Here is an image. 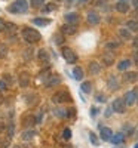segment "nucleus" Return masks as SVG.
Returning a JSON list of instances; mask_svg holds the SVG:
<instances>
[{
  "label": "nucleus",
  "mask_w": 138,
  "mask_h": 148,
  "mask_svg": "<svg viewBox=\"0 0 138 148\" xmlns=\"http://www.w3.org/2000/svg\"><path fill=\"white\" fill-rule=\"evenodd\" d=\"M113 138V132L110 127H101V139L103 141H111Z\"/></svg>",
  "instance_id": "a211bd4d"
},
{
  "label": "nucleus",
  "mask_w": 138,
  "mask_h": 148,
  "mask_svg": "<svg viewBox=\"0 0 138 148\" xmlns=\"http://www.w3.org/2000/svg\"><path fill=\"white\" fill-rule=\"evenodd\" d=\"M73 77L76 79V80H82V79H83V68L74 67V70H73Z\"/></svg>",
  "instance_id": "b1692460"
},
{
  "label": "nucleus",
  "mask_w": 138,
  "mask_h": 148,
  "mask_svg": "<svg viewBox=\"0 0 138 148\" xmlns=\"http://www.w3.org/2000/svg\"><path fill=\"white\" fill-rule=\"evenodd\" d=\"M30 8V3L27 0H15L12 5L8 6V12L10 14H24V12H27Z\"/></svg>",
  "instance_id": "f03ea898"
},
{
  "label": "nucleus",
  "mask_w": 138,
  "mask_h": 148,
  "mask_svg": "<svg viewBox=\"0 0 138 148\" xmlns=\"http://www.w3.org/2000/svg\"><path fill=\"white\" fill-rule=\"evenodd\" d=\"M91 82H83L82 83V86H80V89H82V92H85V93H89L91 92Z\"/></svg>",
  "instance_id": "c756f323"
},
{
  "label": "nucleus",
  "mask_w": 138,
  "mask_h": 148,
  "mask_svg": "<svg viewBox=\"0 0 138 148\" xmlns=\"http://www.w3.org/2000/svg\"><path fill=\"white\" fill-rule=\"evenodd\" d=\"M123 99H125V102H126V105H128V107H132V105L138 101L135 90H128L126 93L123 95Z\"/></svg>",
  "instance_id": "0eeeda50"
},
{
  "label": "nucleus",
  "mask_w": 138,
  "mask_h": 148,
  "mask_svg": "<svg viewBox=\"0 0 138 148\" xmlns=\"http://www.w3.org/2000/svg\"><path fill=\"white\" fill-rule=\"evenodd\" d=\"M97 99H98L99 102H104V101H106V98H104V95H98V96H97Z\"/></svg>",
  "instance_id": "09e8293b"
},
{
  "label": "nucleus",
  "mask_w": 138,
  "mask_h": 148,
  "mask_svg": "<svg viewBox=\"0 0 138 148\" xmlns=\"http://www.w3.org/2000/svg\"><path fill=\"white\" fill-rule=\"evenodd\" d=\"M107 84H108V88H110L111 90H116V89H119V82H117L116 76H111V77L108 79Z\"/></svg>",
  "instance_id": "aec40b11"
},
{
  "label": "nucleus",
  "mask_w": 138,
  "mask_h": 148,
  "mask_svg": "<svg viewBox=\"0 0 138 148\" xmlns=\"http://www.w3.org/2000/svg\"><path fill=\"white\" fill-rule=\"evenodd\" d=\"M86 19H88V22H89L91 25H98V24H99V21H101V18H99V15L97 14V12H94V10H91L89 14H88Z\"/></svg>",
  "instance_id": "9b49d317"
},
{
  "label": "nucleus",
  "mask_w": 138,
  "mask_h": 148,
  "mask_svg": "<svg viewBox=\"0 0 138 148\" xmlns=\"http://www.w3.org/2000/svg\"><path fill=\"white\" fill-rule=\"evenodd\" d=\"M22 56H24V59H26V61H31L33 49H26V51H24V53H22Z\"/></svg>",
  "instance_id": "2f4dec72"
},
{
  "label": "nucleus",
  "mask_w": 138,
  "mask_h": 148,
  "mask_svg": "<svg viewBox=\"0 0 138 148\" xmlns=\"http://www.w3.org/2000/svg\"><path fill=\"white\" fill-rule=\"evenodd\" d=\"M76 31H77L76 25H71V24H67V22L61 27V33L64 34V36H73Z\"/></svg>",
  "instance_id": "1a4fd4ad"
},
{
  "label": "nucleus",
  "mask_w": 138,
  "mask_h": 148,
  "mask_svg": "<svg viewBox=\"0 0 138 148\" xmlns=\"http://www.w3.org/2000/svg\"><path fill=\"white\" fill-rule=\"evenodd\" d=\"M119 34H120V37H123V39H131V30H128V28H120Z\"/></svg>",
  "instance_id": "c85d7f7f"
},
{
  "label": "nucleus",
  "mask_w": 138,
  "mask_h": 148,
  "mask_svg": "<svg viewBox=\"0 0 138 148\" xmlns=\"http://www.w3.org/2000/svg\"><path fill=\"white\" fill-rule=\"evenodd\" d=\"M134 15H135V16H137V18H138V9H137V10H135V14H134Z\"/></svg>",
  "instance_id": "5fc2aeb1"
},
{
  "label": "nucleus",
  "mask_w": 138,
  "mask_h": 148,
  "mask_svg": "<svg viewBox=\"0 0 138 148\" xmlns=\"http://www.w3.org/2000/svg\"><path fill=\"white\" fill-rule=\"evenodd\" d=\"M116 47H119V43L111 42V43H107V45H106V49H107V51H113V49H116Z\"/></svg>",
  "instance_id": "c9c22d12"
},
{
  "label": "nucleus",
  "mask_w": 138,
  "mask_h": 148,
  "mask_svg": "<svg viewBox=\"0 0 138 148\" xmlns=\"http://www.w3.org/2000/svg\"><path fill=\"white\" fill-rule=\"evenodd\" d=\"M8 145H9V142H8V141L0 142V148H8Z\"/></svg>",
  "instance_id": "de8ad7c7"
},
{
  "label": "nucleus",
  "mask_w": 138,
  "mask_h": 148,
  "mask_svg": "<svg viewBox=\"0 0 138 148\" xmlns=\"http://www.w3.org/2000/svg\"><path fill=\"white\" fill-rule=\"evenodd\" d=\"M6 135H8V139L14 138V135H15V126H14V123H9V125H8V127H6Z\"/></svg>",
  "instance_id": "a878e982"
},
{
  "label": "nucleus",
  "mask_w": 138,
  "mask_h": 148,
  "mask_svg": "<svg viewBox=\"0 0 138 148\" xmlns=\"http://www.w3.org/2000/svg\"><path fill=\"white\" fill-rule=\"evenodd\" d=\"M132 58H134V64H135V65H138V49H137V51H134Z\"/></svg>",
  "instance_id": "a19ab883"
},
{
  "label": "nucleus",
  "mask_w": 138,
  "mask_h": 148,
  "mask_svg": "<svg viewBox=\"0 0 138 148\" xmlns=\"http://www.w3.org/2000/svg\"><path fill=\"white\" fill-rule=\"evenodd\" d=\"M62 138H64V139H70V138H71V129L66 127L64 132H62Z\"/></svg>",
  "instance_id": "72a5a7b5"
},
{
  "label": "nucleus",
  "mask_w": 138,
  "mask_h": 148,
  "mask_svg": "<svg viewBox=\"0 0 138 148\" xmlns=\"http://www.w3.org/2000/svg\"><path fill=\"white\" fill-rule=\"evenodd\" d=\"M120 2H128V0H120Z\"/></svg>",
  "instance_id": "4d7b16f0"
},
{
  "label": "nucleus",
  "mask_w": 138,
  "mask_h": 148,
  "mask_svg": "<svg viewBox=\"0 0 138 148\" xmlns=\"http://www.w3.org/2000/svg\"><path fill=\"white\" fill-rule=\"evenodd\" d=\"M88 70H89V74H92V76H97V74L101 73L103 68H101V65H99V62H97V61H91Z\"/></svg>",
  "instance_id": "9d476101"
},
{
  "label": "nucleus",
  "mask_w": 138,
  "mask_h": 148,
  "mask_svg": "<svg viewBox=\"0 0 138 148\" xmlns=\"http://www.w3.org/2000/svg\"><path fill=\"white\" fill-rule=\"evenodd\" d=\"M55 43L57 45H64V34L62 36H55Z\"/></svg>",
  "instance_id": "e433bc0d"
},
{
  "label": "nucleus",
  "mask_w": 138,
  "mask_h": 148,
  "mask_svg": "<svg viewBox=\"0 0 138 148\" xmlns=\"http://www.w3.org/2000/svg\"><path fill=\"white\" fill-rule=\"evenodd\" d=\"M17 31V25L15 24H10V22H6V28H5V33H15Z\"/></svg>",
  "instance_id": "7c9ffc66"
},
{
  "label": "nucleus",
  "mask_w": 138,
  "mask_h": 148,
  "mask_svg": "<svg viewBox=\"0 0 138 148\" xmlns=\"http://www.w3.org/2000/svg\"><path fill=\"white\" fill-rule=\"evenodd\" d=\"M30 6L34 9H40L43 8V0H30Z\"/></svg>",
  "instance_id": "cd10ccee"
},
{
  "label": "nucleus",
  "mask_w": 138,
  "mask_h": 148,
  "mask_svg": "<svg viewBox=\"0 0 138 148\" xmlns=\"http://www.w3.org/2000/svg\"><path fill=\"white\" fill-rule=\"evenodd\" d=\"M18 83L21 88H28L30 86V74L28 73H19V76H18Z\"/></svg>",
  "instance_id": "6e6552de"
},
{
  "label": "nucleus",
  "mask_w": 138,
  "mask_h": 148,
  "mask_svg": "<svg viewBox=\"0 0 138 148\" xmlns=\"http://www.w3.org/2000/svg\"><path fill=\"white\" fill-rule=\"evenodd\" d=\"M8 86H9V84H8L3 79L0 80V90H6V89H8Z\"/></svg>",
  "instance_id": "58836bf2"
},
{
  "label": "nucleus",
  "mask_w": 138,
  "mask_h": 148,
  "mask_svg": "<svg viewBox=\"0 0 138 148\" xmlns=\"http://www.w3.org/2000/svg\"><path fill=\"white\" fill-rule=\"evenodd\" d=\"M125 141V135H123V132H120V133H115L113 135V138H111V142L113 144H122Z\"/></svg>",
  "instance_id": "5701e85b"
},
{
  "label": "nucleus",
  "mask_w": 138,
  "mask_h": 148,
  "mask_svg": "<svg viewBox=\"0 0 138 148\" xmlns=\"http://www.w3.org/2000/svg\"><path fill=\"white\" fill-rule=\"evenodd\" d=\"M33 24L36 27H45L48 24H51V19H46V18H34L33 19Z\"/></svg>",
  "instance_id": "6ab92c4d"
},
{
  "label": "nucleus",
  "mask_w": 138,
  "mask_h": 148,
  "mask_svg": "<svg viewBox=\"0 0 138 148\" xmlns=\"http://www.w3.org/2000/svg\"><path fill=\"white\" fill-rule=\"evenodd\" d=\"M37 59L43 64L49 62V53H48L46 49H39V52H37Z\"/></svg>",
  "instance_id": "4468645a"
},
{
  "label": "nucleus",
  "mask_w": 138,
  "mask_h": 148,
  "mask_svg": "<svg viewBox=\"0 0 138 148\" xmlns=\"http://www.w3.org/2000/svg\"><path fill=\"white\" fill-rule=\"evenodd\" d=\"M59 84H61V77L58 74H49V77L45 82L46 88H55V86H59Z\"/></svg>",
  "instance_id": "423d86ee"
},
{
  "label": "nucleus",
  "mask_w": 138,
  "mask_h": 148,
  "mask_svg": "<svg viewBox=\"0 0 138 148\" xmlns=\"http://www.w3.org/2000/svg\"><path fill=\"white\" fill-rule=\"evenodd\" d=\"M111 108H113V111L115 113H125L126 111V102H125V99L123 98H116L115 101H113V105H111Z\"/></svg>",
  "instance_id": "39448f33"
},
{
  "label": "nucleus",
  "mask_w": 138,
  "mask_h": 148,
  "mask_svg": "<svg viewBox=\"0 0 138 148\" xmlns=\"http://www.w3.org/2000/svg\"><path fill=\"white\" fill-rule=\"evenodd\" d=\"M68 2H71V3H73V2H74V0H68Z\"/></svg>",
  "instance_id": "13d9d810"
},
{
  "label": "nucleus",
  "mask_w": 138,
  "mask_h": 148,
  "mask_svg": "<svg viewBox=\"0 0 138 148\" xmlns=\"http://www.w3.org/2000/svg\"><path fill=\"white\" fill-rule=\"evenodd\" d=\"M5 102V96H3V93H2V90H0V105H2Z\"/></svg>",
  "instance_id": "3c124183"
},
{
  "label": "nucleus",
  "mask_w": 138,
  "mask_h": 148,
  "mask_svg": "<svg viewBox=\"0 0 138 148\" xmlns=\"http://www.w3.org/2000/svg\"><path fill=\"white\" fill-rule=\"evenodd\" d=\"M55 116H57V117H61V119L67 117V110H62V108L55 110Z\"/></svg>",
  "instance_id": "473e14b6"
},
{
  "label": "nucleus",
  "mask_w": 138,
  "mask_h": 148,
  "mask_svg": "<svg viewBox=\"0 0 138 148\" xmlns=\"http://www.w3.org/2000/svg\"><path fill=\"white\" fill-rule=\"evenodd\" d=\"M135 148H138V145H135Z\"/></svg>",
  "instance_id": "bf43d9fd"
},
{
  "label": "nucleus",
  "mask_w": 138,
  "mask_h": 148,
  "mask_svg": "<svg viewBox=\"0 0 138 148\" xmlns=\"http://www.w3.org/2000/svg\"><path fill=\"white\" fill-rule=\"evenodd\" d=\"M5 28H6V22L3 19H0V31H5Z\"/></svg>",
  "instance_id": "c03bdc74"
},
{
  "label": "nucleus",
  "mask_w": 138,
  "mask_h": 148,
  "mask_svg": "<svg viewBox=\"0 0 138 148\" xmlns=\"http://www.w3.org/2000/svg\"><path fill=\"white\" fill-rule=\"evenodd\" d=\"M36 130H33V129H28V130H26L22 133V141H31L34 136H36Z\"/></svg>",
  "instance_id": "412c9836"
},
{
  "label": "nucleus",
  "mask_w": 138,
  "mask_h": 148,
  "mask_svg": "<svg viewBox=\"0 0 138 148\" xmlns=\"http://www.w3.org/2000/svg\"><path fill=\"white\" fill-rule=\"evenodd\" d=\"M74 114H76L74 108H68V110H67V116H68V117H71V116H74Z\"/></svg>",
  "instance_id": "37998d69"
},
{
  "label": "nucleus",
  "mask_w": 138,
  "mask_h": 148,
  "mask_svg": "<svg viewBox=\"0 0 138 148\" xmlns=\"http://www.w3.org/2000/svg\"><path fill=\"white\" fill-rule=\"evenodd\" d=\"M131 3H132V6L135 9H138V0H131Z\"/></svg>",
  "instance_id": "8fccbe9b"
},
{
  "label": "nucleus",
  "mask_w": 138,
  "mask_h": 148,
  "mask_svg": "<svg viewBox=\"0 0 138 148\" xmlns=\"http://www.w3.org/2000/svg\"><path fill=\"white\" fill-rule=\"evenodd\" d=\"M42 9H43V12H49V10H54L55 6H54V5H46V6H43Z\"/></svg>",
  "instance_id": "ea45409f"
},
{
  "label": "nucleus",
  "mask_w": 138,
  "mask_h": 148,
  "mask_svg": "<svg viewBox=\"0 0 138 148\" xmlns=\"http://www.w3.org/2000/svg\"><path fill=\"white\" fill-rule=\"evenodd\" d=\"M123 79H125V82L135 83V82H138V73L137 71H126L123 74Z\"/></svg>",
  "instance_id": "ddd939ff"
},
{
  "label": "nucleus",
  "mask_w": 138,
  "mask_h": 148,
  "mask_svg": "<svg viewBox=\"0 0 138 148\" xmlns=\"http://www.w3.org/2000/svg\"><path fill=\"white\" fill-rule=\"evenodd\" d=\"M9 53V49L5 43H0V59H5Z\"/></svg>",
  "instance_id": "bb28decb"
},
{
  "label": "nucleus",
  "mask_w": 138,
  "mask_h": 148,
  "mask_svg": "<svg viewBox=\"0 0 138 148\" xmlns=\"http://www.w3.org/2000/svg\"><path fill=\"white\" fill-rule=\"evenodd\" d=\"M126 27H128V30H131V31H138V21L129 19V21L126 22Z\"/></svg>",
  "instance_id": "393cba45"
},
{
  "label": "nucleus",
  "mask_w": 138,
  "mask_h": 148,
  "mask_svg": "<svg viewBox=\"0 0 138 148\" xmlns=\"http://www.w3.org/2000/svg\"><path fill=\"white\" fill-rule=\"evenodd\" d=\"M24 125H26L27 127H33L34 125H36V123H39V121H37V119H36V116H33V114H28V116H26V117H24Z\"/></svg>",
  "instance_id": "2eb2a0df"
},
{
  "label": "nucleus",
  "mask_w": 138,
  "mask_h": 148,
  "mask_svg": "<svg viewBox=\"0 0 138 148\" xmlns=\"http://www.w3.org/2000/svg\"><path fill=\"white\" fill-rule=\"evenodd\" d=\"M66 22L67 24H71V25H77L79 24V15L76 12H68L66 15Z\"/></svg>",
  "instance_id": "f8f14e48"
},
{
  "label": "nucleus",
  "mask_w": 138,
  "mask_h": 148,
  "mask_svg": "<svg viewBox=\"0 0 138 148\" xmlns=\"http://www.w3.org/2000/svg\"><path fill=\"white\" fill-rule=\"evenodd\" d=\"M97 114H98V108H95V107H92V108H91V116L94 117V116H97Z\"/></svg>",
  "instance_id": "49530a36"
},
{
  "label": "nucleus",
  "mask_w": 138,
  "mask_h": 148,
  "mask_svg": "<svg viewBox=\"0 0 138 148\" xmlns=\"http://www.w3.org/2000/svg\"><path fill=\"white\" fill-rule=\"evenodd\" d=\"M106 3V0H95V5H103Z\"/></svg>",
  "instance_id": "603ef678"
},
{
  "label": "nucleus",
  "mask_w": 138,
  "mask_h": 148,
  "mask_svg": "<svg viewBox=\"0 0 138 148\" xmlns=\"http://www.w3.org/2000/svg\"><path fill=\"white\" fill-rule=\"evenodd\" d=\"M134 90H135V93H137V98H138V88H135Z\"/></svg>",
  "instance_id": "864d4df0"
},
{
  "label": "nucleus",
  "mask_w": 138,
  "mask_h": 148,
  "mask_svg": "<svg viewBox=\"0 0 138 148\" xmlns=\"http://www.w3.org/2000/svg\"><path fill=\"white\" fill-rule=\"evenodd\" d=\"M89 139H91L92 145H95V147H98V145H99V142H98V138L95 136V133H89Z\"/></svg>",
  "instance_id": "f704fd0d"
},
{
  "label": "nucleus",
  "mask_w": 138,
  "mask_h": 148,
  "mask_svg": "<svg viewBox=\"0 0 138 148\" xmlns=\"http://www.w3.org/2000/svg\"><path fill=\"white\" fill-rule=\"evenodd\" d=\"M132 46H134L135 49H138V36H137V37H134V40H132Z\"/></svg>",
  "instance_id": "a18cd8bd"
},
{
  "label": "nucleus",
  "mask_w": 138,
  "mask_h": 148,
  "mask_svg": "<svg viewBox=\"0 0 138 148\" xmlns=\"http://www.w3.org/2000/svg\"><path fill=\"white\" fill-rule=\"evenodd\" d=\"M103 62H104V65L110 67L113 62H115V55H113L110 51H107V52L103 55Z\"/></svg>",
  "instance_id": "dca6fc26"
},
{
  "label": "nucleus",
  "mask_w": 138,
  "mask_h": 148,
  "mask_svg": "<svg viewBox=\"0 0 138 148\" xmlns=\"http://www.w3.org/2000/svg\"><path fill=\"white\" fill-rule=\"evenodd\" d=\"M57 2H61V0H57Z\"/></svg>",
  "instance_id": "052dcab7"
},
{
  "label": "nucleus",
  "mask_w": 138,
  "mask_h": 148,
  "mask_svg": "<svg viewBox=\"0 0 138 148\" xmlns=\"http://www.w3.org/2000/svg\"><path fill=\"white\" fill-rule=\"evenodd\" d=\"M131 61L129 59H123V61H120V62L117 64V70L119 71H125V70H128L129 67H131Z\"/></svg>",
  "instance_id": "4be33fe9"
},
{
  "label": "nucleus",
  "mask_w": 138,
  "mask_h": 148,
  "mask_svg": "<svg viewBox=\"0 0 138 148\" xmlns=\"http://www.w3.org/2000/svg\"><path fill=\"white\" fill-rule=\"evenodd\" d=\"M6 123L5 121H0V133H3V132H6Z\"/></svg>",
  "instance_id": "79ce46f5"
},
{
  "label": "nucleus",
  "mask_w": 138,
  "mask_h": 148,
  "mask_svg": "<svg viewBox=\"0 0 138 148\" xmlns=\"http://www.w3.org/2000/svg\"><path fill=\"white\" fill-rule=\"evenodd\" d=\"M3 80H5L8 84H12V82H14V79H12L10 74H5V76H3Z\"/></svg>",
  "instance_id": "4c0bfd02"
},
{
  "label": "nucleus",
  "mask_w": 138,
  "mask_h": 148,
  "mask_svg": "<svg viewBox=\"0 0 138 148\" xmlns=\"http://www.w3.org/2000/svg\"><path fill=\"white\" fill-rule=\"evenodd\" d=\"M52 99L55 104H64V102H70L71 101V96L67 90H59L57 92L54 96H52Z\"/></svg>",
  "instance_id": "20e7f679"
},
{
  "label": "nucleus",
  "mask_w": 138,
  "mask_h": 148,
  "mask_svg": "<svg viewBox=\"0 0 138 148\" xmlns=\"http://www.w3.org/2000/svg\"><path fill=\"white\" fill-rule=\"evenodd\" d=\"M61 55H62V58H64L68 64H74L77 61V55H76V52H74L71 47L64 46V47L61 49Z\"/></svg>",
  "instance_id": "7ed1b4c3"
},
{
  "label": "nucleus",
  "mask_w": 138,
  "mask_h": 148,
  "mask_svg": "<svg viewBox=\"0 0 138 148\" xmlns=\"http://www.w3.org/2000/svg\"><path fill=\"white\" fill-rule=\"evenodd\" d=\"M79 2H80V3H85V2H86V0H79Z\"/></svg>",
  "instance_id": "6e6d98bb"
},
{
  "label": "nucleus",
  "mask_w": 138,
  "mask_h": 148,
  "mask_svg": "<svg viewBox=\"0 0 138 148\" xmlns=\"http://www.w3.org/2000/svg\"><path fill=\"white\" fill-rule=\"evenodd\" d=\"M116 10L120 12V14H126V12L129 10V3L128 2H119L116 3Z\"/></svg>",
  "instance_id": "f3484780"
},
{
  "label": "nucleus",
  "mask_w": 138,
  "mask_h": 148,
  "mask_svg": "<svg viewBox=\"0 0 138 148\" xmlns=\"http://www.w3.org/2000/svg\"><path fill=\"white\" fill-rule=\"evenodd\" d=\"M21 36H22V39L26 40L28 45H34V43H37V42L42 39L40 33L37 31V30H34V28H31V27L24 28V30L21 31Z\"/></svg>",
  "instance_id": "f257e3e1"
}]
</instances>
